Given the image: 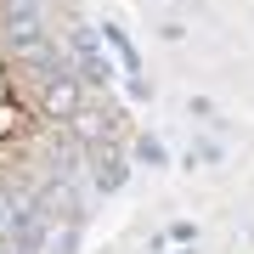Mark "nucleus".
<instances>
[{
    "instance_id": "f257e3e1",
    "label": "nucleus",
    "mask_w": 254,
    "mask_h": 254,
    "mask_svg": "<svg viewBox=\"0 0 254 254\" xmlns=\"http://www.w3.org/2000/svg\"><path fill=\"white\" fill-rule=\"evenodd\" d=\"M40 108H46V119L73 125V119L85 113V79H79V73H57V79H46V85H40Z\"/></svg>"
},
{
    "instance_id": "f03ea898",
    "label": "nucleus",
    "mask_w": 254,
    "mask_h": 254,
    "mask_svg": "<svg viewBox=\"0 0 254 254\" xmlns=\"http://www.w3.org/2000/svg\"><path fill=\"white\" fill-rule=\"evenodd\" d=\"M91 164H96V170H91V181H96L102 192H119V187H125V175H130V164L119 158L113 147H108V153L96 147V153H91Z\"/></svg>"
},
{
    "instance_id": "7ed1b4c3",
    "label": "nucleus",
    "mask_w": 254,
    "mask_h": 254,
    "mask_svg": "<svg viewBox=\"0 0 254 254\" xmlns=\"http://www.w3.org/2000/svg\"><path fill=\"white\" fill-rule=\"evenodd\" d=\"M136 158L147 164V170H158V164H164V141H158V136H141V141H136Z\"/></svg>"
},
{
    "instance_id": "20e7f679",
    "label": "nucleus",
    "mask_w": 254,
    "mask_h": 254,
    "mask_svg": "<svg viewBox=\"0 0 254 254\" xmlns=\"http://www.w3.org/2000/svg\"><path fill=\"white\" fill-rule=\"evenodd\" d=\"M170 237H175V243H192V237H198V226H192V220H175Z\"/></svg>"
}]
</instances>
